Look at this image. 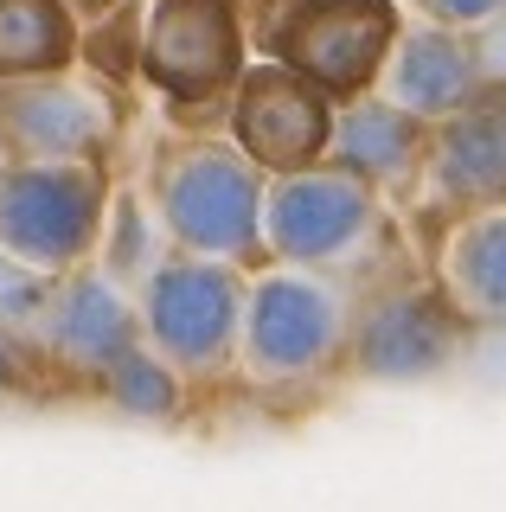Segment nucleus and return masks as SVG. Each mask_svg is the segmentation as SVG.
<instances>
[{
    "label": "nucleus",
    "mask_w": 506,
    "mask_h": 512,
    "mask_svg": "<svg viewBox=\"0 0 506 512\" xmlns=\"http://www.w3.org/2000/svg\"><path fill=\"white\" fill-rule=\"evenodd\" d=\"M359 288L334 269L263 263L250 269L244 333H237V384L257 397H302L346 378L359 320Z\"/></svg>",
    "instance_id": "obj_1"
},
{
    "label": "nucleus",
    "mask_w": 506,
    "mask_h": 512,
    "mask_svg": "<svg viewBox=\"0 0 506 512\" xmlns=\"http://www.w3.org/2000/svg\"><path fill=\"white\" fill-rule=\"evenodd\" d=\"M148 205L161 212L173 250L186 256H225V263L263 269V205H270V173L237 141L173 128L148 160Z\"/></svg>",
    "instance_id": "obj_2"
},
{
    "label": "nucleus",
    "mask_w": 506,
    "mask_h": 512,
    "mask_svg": "<svg viewBox=\"0 0 506 512\" xmlns=\"http://www.w3.org/2000/svg\"><path fill=\"white\" fill-rule=\"evenodd\" d=\"M250 58H257L250 0H148L141 84L154 90L173 128L218 135Z\"/></svg>",
    "instance_id": "obj_3"
},
{
    "label": "nucleus",
    "mask_w": 506,
    "mask_h": 512,
    "mask_svg": "<svg viewBox=\"0 0 506 512\" xmlns=\"http://www.w3.org/2000/svg\"><path fill=\"white\" fill-rule=\"evenodd\" d=\"M391 205L385 192H372L359 173L321 167L308 173H282L270 180V205H263V244L270 263H302V269H334V276L372 282L378 269H391Z\"/></svg>",
    "instance_id": "obj_4"
},
{
    "label": "nucleus",
    "mask_w": 506,
    "mask_h": 512,
    "mask_svg": "<svg viewBox=\"0 0 506 512\" xmlns=\"http://www.w3.org/2000/svg\"><path fill=\"white\" fill-rule=\"evenodd\" d=\"M250 269L225 256H186L173 250L141 282V340L180 372L193 391L237 384V333H244Z\"/></svg>",
    "instance_id": "obj_5"
},
{
    "label": "nucleus",
    "mask_w": 506,
    "mask_h": 512,
    "mask_svg": "<svg viewBox=\"0 0 506 512\" xmlns=\"http://www.w3.org/2000/svg\"><path fill=\"white\" fill-rule=\"evenodd\" d=\"M116 212V160H13L0 186V250L45 276L97 263Z\"/></svg>",
    "instance_id": "obj_6"
},
{
    "label": "nucleus",
    "mask_w": 506,
    "mask_h": 512,
    "mask_svg": "<svg viewBox=\"0 0 506 512\" xmlns=\"http://www.w3.org/2000/svg\"><path fill=\"white\" fill-rule=\"evenodd\" d=\"M404 32V0H295V7H250L257 58L302 71L334 103L378 90L391 45Z\"/></svg>",
    "instance_id": "obj_7"
},
{
    "label": "nucleus",
    "mask_w": 506,
    "mask_h": 512,
    "mask_svg": "<svg viewBox=\"0 0 506 512\" xmlns=\"http://www.w3.org/2000/svg\"><path fill=\"white\" fill-rule=\"evenodd\" d=\"M359 320H353V352L346 378L366 384H423L442 378L468 352L474 327L449 308V295L430 282L423 263H391L372 282H359Z\"/></svg>",
    "instance_id": "obj_8"
},
{
    "label": "nucleus",
    "mask_w": 506,
    "mask_h": 512,
    "mask_svg": "<svg viewBox=\"0 0 506 512\" xmlns=\"http://www.w3.org/2000/svg\"><path fill=\"white\" fill-rule=\"evenodd\" d=\"M129 96L77 71L0 84V141L13 160H116Z\"/></svg>",
    "instance_id": "obj_9"
},
{
    "label": "nucleus",
    "mask_w": 506,
    "mask_h": 512,
    "mask_svg": "<svg viewBox=\"0 0 506 512\" xmlns=\"http://www.w3.org/2000/svg\"><path fill=\"white\" fill-rule=\"evenodd\" d=\"M334 116H340V103L327 90H314L302 71H289L276 58H250L244 84L231 96L225 135L270 180H282V173H308L327 160V148H334Z\"/></svg>",
    "instance_id": "obj_10"
},
{
    "label": "nucleus",
    "mask_w": 506,
    "mask_h": 512,
    "mask_svg": "<svg viewBox=\"0 0 506 512\" xmlns=\"http://www.w3.org/2000/svg\"><path fill=\"white\" fill-rule=\"evenodd\" d=\"M141 346V295L129 282H116L103 263H84L58 282L52 320H45L39 365L52 378V391H97L103 372L116 359H129Z\"/></svg>",
    "instance_id": "obj_11"
},
{
    "label": "nucleus",
    "mask_w": 506,
    "mask_h": 512,
    "mask_svg": "<svg viewBox=\"0 0 506 512\" xmlns=\"http://www.w3.org/2000/svg\"><path fill=\"white\" fill-rule=\"evenodd\" d=\"M430 212H474V205H506V90L487 84L468 109L436 122L430 167H423V199Z\"/></svg>",
    "instance_id": "obj_12"
},
{
    "label": "nucleus",
    "mask_w": 506,
    "mask_h": 512,
    "mask_svg": "<svg viewBox=\"0 0 506 512\" xmlns=\"http://www.w3.org/2000/svg\"><path fill=\"white\" fill-rule=\"evenodd\" d=\"M430 122L404 116L398 103H385L378 90L353 96V103H340L334 116V148L327 160L346 173H359L372 192H385L391 212H417L423 199V167H430Z\"/></svg>",
    "instance_id": "obj_13"
},
{
    "label": "nucleus",
    "mask_w": 506,
    "mask_h": 512,
    "mask_svg": "<svg viewBox=\"0 0 506 512\" xmlns=\"http://www.w3.org/2000/svg\"><path fill=\"white\" fill-rule=\"evenodd\" d=\"M481 90H487V77H481L474 32H455V26L404 13V32H398V45H391L385 71H378V96L398 103L404 116L436 128V122H449L455 109H468Z\"/></svg>",
    "instance_id": "obj_14"
},
{
    "label": "nucleus",
    "mask_w": 506,
    "mask_h": 512,
    "mask_svg": "<svg viewBox=\"0 0 506 512\" xmlns=\"http://www.w3.org/2000/svg\"><path fill=\"white\" fill-rule=\"evenodd\" d=\"M423 269L474 333H506V205L442 212Z\"/></svg>",
    "instance_id": "obj_15"
},
{
    "label": "nucleus",
    "mask_w": 506,
    "mask_h": 512,
    "mask_svg": "<svg viewBox=\"0 0 506 512\" xmlns=\"http://www.w3.org/2000/svg\"><path fill=\"white\" fill-rule=\"evenodd\" d=\"M84 20L71 0H0V84L77 71Z\"/></svg>",
    "instance_id": "obj_16"
},
{
    "label": "nucleus",
    "mask_w": 506,
    "mask_h": 512,
    "mask_svg": "<svg viewBox=\"0 0 506 512\" xmlns=\"http://www.w3.org/2000/svg\"><path fill=\"white\" fill-rule=\"evenodd\" d=\"M97 404H109V410H122V416H135V423H161V429H173V423H186V410H193V384H186L173 365L154 352L148 340H141L129 359H116L103 372V384L97 391Z\"/></svg>",
    "instance_id": "obj_17"
},
{
    "label": "nucleus",
    "mask_w": 506,
    "mask_h": 512,
    "mask_svg": "<svg viewBox=\"0 0 506 512\" xmlns=\"http://www.w3.org/2000/svg\"><path fill=\"white\" fill-rule=\"evenodd\" d=\"M141 39H148V0H122V7H109L103 20L84 26L77 64L116 96H129L141 84Z\"/></svg>",
    "instance_id": "obj_18"
},
{
    "label": "nucleus",
    "mask_w": 506,
    "mask_h": 512,
    "mask_svg": "<svg viewBox=\"0 0 506 512\" xmlns=\"http://www.w3.org/2000/svg\"><path fill=\"white\" fill-rule=\"evenodd\" d=\"M58 282H65V276H45V269L20 263L13 250H0V333L20 340L33 359H39V346H45V320H52ZM39 372H45V365H39Z\"/></svg>",
    "instance_id": "obj_19"
},
{
    "label": "nucleus",
    "mask_w": 506,
    "mask_h": 512,
    "mask_svg": "<svg viewBox=\"0 0 506 512\" xmlns=\"http://www.w3.org/2000/svg\"><path fill=\"white\" fill-rule=\"evenodd\" d=\"M404 13L417 20H436V26H455V32H481L506 13V0H404Z\"/></svg>",
    "instance_id": "obj_20"
},
{
    "label": "nucleus",
    "mask_w": 506,
    "mask_h": 512,
    "mask_svg": "<svg viewBox=\"0 0 506 512\" xmlns=\"http://www.w3.org/2000/svg\"><path fill=\"white\" fill-rule=\"evenodd\" d=\"M45 391H52V378L39 372V359L0 333V397H45Z\"/></svg>",
    "instance_id": "obj_21"
},
{
    "label": "nucleus",
    "mask_w": 506,
    "mask_h": 512,
    "mask_svg": "<svg viewBox=\"0 0 506 512\" xmlns=\"http://www.w3.org/2000/svg\"><path fill=\"white\" fill-rule=\"evenodd\" d=\"M474 52H481V77L506 90V13H500L494 26H481V32H474Z\"/></svg>",
    "instance_id": "obj_22"
},
{
    "label": "nucleus",
    "mask_w": 506,
    "mask_h": 512,
    "mask_svg": "<svg viewBox=\"0 0 506 512\" xmlns=\"http://www.w3.org/2000/svg\"><path fill=\"white\" fill-rule=\"evenodd\" d=\"M109 7H122V0H71V13H77V20H84V26H90V20H103Z\"/></svg>",
    "instance_id": "obj_23"
},
{
    "label": "nucleus",
    "mask_w": 506,
    "mask_h": 512,
    "mask_svg": "<svg viewBox=\"0 0 506 512\" xmlns=\"http://www.w3.org/2000/svg\"><path fill=\"white\" fill-rule=\"evenodd\" d=\"M7 173H13V154H7V141H0V186H7Z\"/></svg>",
    "instance_id": "obj_24"
},
{
    "label": "nucleus",
    "mask_w": 506,
    "mask_h": 512,
    "mask_svg": "<svg viewBox=\"0 0 506 512\" xmlns=\"http://www.w3.org/2000/svg\"><path fill=\"white\" fill-rule=\"evenodd\" d=\"M250 7H295V0H250Z\"/></svg>",
    "instance_id": "obj_25"
}]
</instances>
